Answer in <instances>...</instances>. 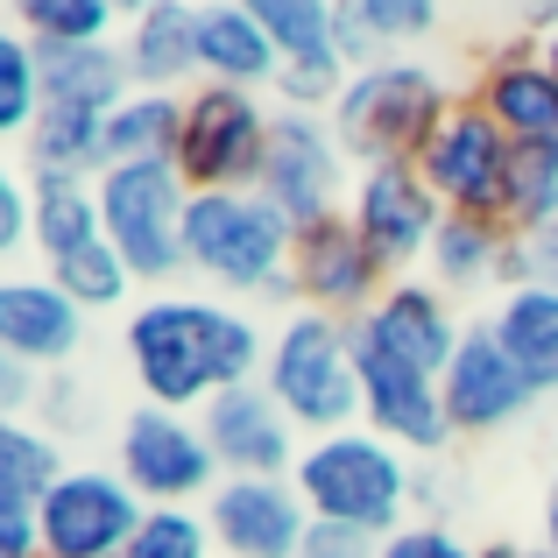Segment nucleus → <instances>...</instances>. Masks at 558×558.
<instances>
[{
	"label": "nucleus",
	"instance_id": "nucleus-1",
	"mask_svg": "<svg viewBox=\"0 0 558 558\" xmlns=\"http://www.w3.org/2000/svg\"><path fill=\"white\" fill-rule=\"evenodd\" d=\"M290 481H298L304 509L318 523H347V531H368V537H396L417 509V460L389 438H375L368 424L312 438Z\"/></svg>",
	"mask_w": 558,
	"mask_h": 558
},
{
	"label": "nucleus",
	"instance_id": "nucleus-2",
	"mask_svg": "<svg viewBox=\"0 0 558 558\" xmlns=\"http://www.w3.org/2000/svg\"><path fill=\"white\" fill-rule=\"evenodd\" d=\"M298 227L262 191H191L184 219V269L227 298H298L290 290Z\"/></svg>",
	"mask_w": 558,
	"mask_h": 558
},
{
	"label": "nucleus",
	"instance_id": "nucleus-3",
	"mask_svg": "<svg viewBox=\"0 0 558 558\" xmlns=\"http://www.w3.org/2000/svg\"><path fill=\"white\" fill-rule=\"evenodd\" d=\"M460 107L452 78L424 57H389V64H368L347 78L340 107L326 113L340 128L347 156L361 170H381V163H417L432 149V135L446 128V113Z\"/></svg>",
	"mask_w": 558,
	"mask_h": 558
},
{
	"label": "nucleus",
	"instance_id": "nucleus-4",
	"mask_svg": "<svg viewBox=\"0 0 558 558\" xmlns=\"http://www.w3.org/2000/svg\"><path fill=\"white\" fill-rule=\"evenodd\" d=\"M219 318L227 298H184V290H156L128 312V375H135L142 403L184 410L198 417L219 396Z\"/></svg>",
	"mask_w": 558,
	"mask_h": 558
},
{
	"label": "nucleus",
	"instance_id": "nucleus-5",
	"mask_svg": "<svg viewBox=\"0 0 558 558\" xmlns=\"http://www.w3.org/2000/svg\"><path fill=\"white\" fill-rule=\"evenodd\" d=\"M262 389L283 403V417L304 438H332L361 424V354H354V326L326 312H290L269 332V368Z\"/></svg>",
	"mask_w": 558,
	"mask_h": 558
},
{
	"label": "nucleus",
	"instance_id": "nucleus-6",
	"mask_svg": "<svg viewBox=\"0 0 558 558\" xmlns=\"http://www.w3.org/2000/svg\"><path fill=\"white\" fill-rule=\"evenodd\" d=\"M99 219H107L113 255L135 269V283H170L184 269V219L191 184L178 163H113L99 178Z\"/></svg>",
	"mask_w": 558,
	"mask_h": 558
},
{
	"label": "nucleus",
	"instance_id": "nucleus-7",
	"mask_svg": "<svg viewBox=\"0 0 558 558\" xmlns=\"http://www.w3.org/2000/svg\"><path fill=\"white\" fill-rule=\"evenodd\" d=\"M113 466L149 509H205L219 495V481H227L205 424L184 417V410H156V403H135L121 417Z\"/></svg>",
	"mask_w": 558,
	"mask_h": 558
},
{
	"label": "nucleus",
	"instance_id": "nucleus-8",
	"mask_svg": "<svg viewBox=\"0 0 558 558\" xmlns=\"http://www.w3.org/2000/svg\"><path fill=\"white\" fill-rule=\"evenodd\" d=\"M276 107L269 93H233V85H198L184 93V135L170 163L191 191H255L269 163Z\"/></svg>",
	"mask_w": 558,
	"mask_h": 558
},
{
	"label": "nucleus",
	"instance_id": "nucleus-9",
	"mask_svg": "<svg viewBox=\"0 0 558 558\" xmlns=\"http://www.w3.org/2000/svg\"><path fill=\"white\" fill-rule=\"evenodd\" d=\"M361 163L347 156L340 128L326 113H283L276 107V135H269V163H262V198L290 219V227H318V219H340L354 198Z\"/></svg>",
	"mask_w": 558,
	"mask_h": 558
},
{
	"label": "nucleus",
	"instance_id": "nucleus-10",
	"mask_svg": "<svg viewBox=\"0 0 558 558\" xmlns=\"http://www.w3.org/2000/svg\"><path fill=\"white\" fill-rule=\"evenodd\" d=\"M424 184L438 191V205L460 219H488L509 227V178H517V142L460 93V107L446 113V128L432 135V149L417 156Z\"/></svg>",
	"mask_w": 558,
	"mask_h": 558
},
{
	"label": "nucleus",
	"instance_id": "nucleus-11",
	"mask_svg": "<svg viewBox=\"0 0 558 558\" xmlns=\"http://www.w3.org/2000/svg\"><path fill=\"white\" fill-rule=\"evenodd\" d=\"M347 219L361 227V241L375 247V262L389 269V283L417 276L432 262V241L446 227V205L424 184L417 163H381L354 178V198H347Z\"/></svg>",
	"mask_w": 558,
	"mask_h": 558
},
{
	"label": "nucleus",
	"instance_id": "nucleus-12",
	"mask_svg": "<svg viewBox=\"0 0 558 558\" xmlns=\"http://www.w3.org/2000/svg\"><path fill=\"white\" fill-rule=\"evenodd\" d=\"M43 558H121L149 502L121 481V466H71L43 495Z\"/></svg>",
	"mask_w": 558,
	"mask_h": 558
},
{
	"label": "nucleus",
	"instance_id": "nucleus-13",
	"mask_svg": "<svg viewBox=\"0 0 558 558\" xmlns=\"http://www.w3.org/2000/svg\"><path fill=\"white\" fill-rule=\"evenodd\" d=\"M354 354H361V424H368L375 438H389V446H403L410 460H446V446L460 432H452V417H446L438 375L381 354L375 340H361V326H354Z\"/></svg>",
	"mask_w": 558,
	"mask_h": 558
},
{
	"label": "nucleus",
	"instance_id": "nucleus-14",
	"mask_svg": "<svg viewBox=\"0 0 558 558\" xmlns=\"http://www.w3.org/2000/svg\"><path fill=\"white\" fill-rule=\"evenodd\" d=\"M290 290H298L304 312L361 326L381 304V290H389V269L375 262V247L361 241L354 219L340 213V219H318V227L298 233V247H290Z\"/></svg>",
	"mask_w": 558,
	"mask_h": 558
},
{
	"label": "nucleus",
	"instance_id": "nucleus-15",
	"mask_svg": "<svg viewBox=\"0 0 558 558\" xmlns=\"http://www.w3.org/2000/svg\"><path fill=\"white\" fill-rule=\"evenodd\" d=\"M198 424H205V438H213L219 474H227V481H290L298 460H304V446H312V438L283 417V403H276L262 381H255V389L213 396V403L198 410Z\"/></svg>",
	"mask_w": 558,
	"mask_h": 558
},
{
	"label": "nucleus",
	"instance_id": "nucleus-16",
	"mask_svg": "<svg viewBox=\"0 0 558 558\" xmlns=\"http://www.w3.org/2000/svg\"><path fill=\"white\" fill-rule=\"evenodd\" d=\"M438 389H446V417L460 438H495L509 432V424L531 417L537 389L531 375L509 361V347L495 340V326H466L460 354H452V368L438 375Z\"/></svg>",
	"mask_w": 558,
	"mask_h": 558
},
{
	"label": "nucleus",
	"instance_id": "nucleus-17",
	"mask_svg": "<svg viewBox=\"0 0 558 558\" xmlns=\"http://www.w3.org/2000/svg\"><path fill=\"white\" fill-rule=\"evenodd\" d=\"M205 523L219 558H304L318 517L304 509L298 481H219Z\"/></svg>",
	"mask_w": 558,
	"mask_h": 558
},
{
	"label": "nucleus",
	"instance_id": "nucleus-18",
	"mask_svg": "<svg viewBox=\"0 0 558 558\" xmlns=\"http://www.w3.org/2000/svg\"><path fill=\"white\" fill-rule=\"evenodd\" d=\"M466 99H474L517 149L523 142H558V71H551L545 43H531V36L495 43V50L481 57L474 93Z\"/></svg>",
	"mask_w": 558,
	"mask_h": 558
},
{
	"label": "nucleus",
	"instance_id": "nucleus-19",
	"mask_svg": "<svg viewBox=\"0 0 558 558\" xmlns=\"http://www.w3.org/2000/svg\"><path fill=\"white\" fill-rule=\"evenodd\" d=\"M361 340H375L381 354L410 361V368H424V375H446L452 354H460V340H466V326H460L452 298L432 276H403V283H389L381 304L361 318Z\"/></svg>",
	"mask_w": 558,
	"mask_h": 558
},
{
	"label": "nucleus",
	"instance_id": "nucleus-20",
	"mask_svg": "<svg viewBox=\"0 0 558 558\" xmlns=\"http://www.w3.org/2000/svg\"><path fill=\"white\" fill-rule=\"evenodd\" d=\"M85 347V312L50 276H8L0 283V361L50 375Z\"/></svg>",
	"mask_w": 558,
	"mask_h": 558
},
{
	"label": "nucleus",
	"instance_id": "nucleus-21",
	"mask_svg": "<svg viewBox=\"0 0 558 558\" xmlns=\"http://www.w3.org/2000/svg\"><path fill=\"white\" fill-rule=\"evenodd\" d=\"M128 71H135V93H198V8L191 0H149V8L128 14L121 28Z\"/></svg>",
	"mask_w": 558,
	"mask_h": 558
},
{
	"label": "nucleus",
	"instance_id": "nucleus-22",
	"mask_svg": "<svg viewBox=\"0 0 558 558\" xmlns=\"http://www.w3.org/2000/svg\"><path fill=\"white\" fill-rule=\"evenodd\" d=\"M198 71H205V85L276 93V78H283V50L269 43L255 0H205V8H198Z\"/></svg>",
	"mask_w": 558,
	"mask_h": 558
},
{
	"label": "nucleus",
	"instance_id": "nucleus-23",
	"mask_svg": "<svg viewBox=\"0 0 558 558\" xmlns=\"http://www.w3.org/2000/svg\"><path fill=\"white\" fill-rule=\"evenodd\" d=\"M424 36H438L432 0H340V57H347V71L410 57V43H424Z\"/></svg>",
	"mask_w": 558,
	"mask_h": 558
},
{
	"label": "nucleus",
	"instance_id": "nucleus-24",
	"mask_svg": "<svg viewBox=\"0 0 558 558\" xmlns=\"http://www.w3.org/2000/svg\"><path fill=\"white\" fill-rule=\"evenodd\" d=\"M28 178H107V113L93 107H43L22 142Z\"/></svg>",
	"mask_w": 558,
	"mask_h": 558
},
{
	"label": "nucleus",
	"instance_id": "nucleus-25",
	"mask_svg": "<svg viewBox=\"0 0 558 558\" xmlns=\"http://www.w3.org/2000/svg\"><path fill=\"white\" fill-rule=\"evenodd\" d=\"M36 184V255L43 269L85 255V247L107 241V219H99V178H28Z\"/></svg>",
	"mask_w": 558,
	"mask_h": 558
},
{
	"label": "nucleus",
	"instance_id": "nucleus-26",
	"mask_svg": "<svg viewBox=\"0 0 558 558\" xmlns=\"http://www.w3.org/2000/svg\"><path fill=\"white\" fill-rule=\"evenodd\" d=\"M488 326H495V340L509 347V361L531 375V389L558 396V290H545V283L509 290Z\"/></svg>",
	"mask_w": 558,
	"mask_h": 558
},
{
	"label": "nucleus",
	"instance_id": "nucleus-27",
	"mask_svg": "<svg viewBox=\"0 0 558 558\" xmlns=\"http://www.w3.org/2000/svg\"><path fill=\"white\" fill-rule=\"evenodd\" d=\"M36 57H43V93H50V107L113 113L128 93H135V71H128L121 43H93V50H36Z\"/></svg>",
	"mask_w": 558,
	"mask_h": 558
},
{
	"label": "nucleus",
	"instance_id": "nucleus-28",
	"mask_svg": "<svg viewBox=\"0 0 558 558\" xmlns=\"http://www.w3.org/2000/svg\"><path fill=\"white\" fill-rule=\"evenodd\" d=\"M509 241H517L509 227H488V219L446 213V227H438V241H432L424 276H432L446 298H460V290H488V283H502V269H509Z\"/></svg>",
	"mask_w": 558,
	"mask_h": 558
},
{
	"label": "nucleus",
	"instance_id": "nucleus-29",
	"mask_svg": "<svg viewBox=\"0 0 558 558\" xmlns=\"http://www.w3.org/2000/svg\"><path fill=\"white\" fill-rule=\"evenodd\" d=\"M184 135V99L178 93H128L107 113V170L113 163H170Z\"/></svg>",
	"mask_w": 558,
	"mask_h": 558
},
{
	"label": "nucleus",
	"instance_id": "nucleus-30",
	"mask_svg": "<svg viewBox=\"0 0 558 558\" xmlns=\"http://www.w3.org/2000/svg\"><path fill=\"white\" fill-rule=\"evenodd\" d=\"M64 474H71V460L50 432L0 417V509H43V495Z\"/></svg>",
	"mask_w": 558,
	"mask_h": 558
},
{
	"label": "nucleus",
	"instance_id": "nucleus-31",
	"mask_svg": "<svg viewBox=\"0 0 558 558\" xmlns=\"http://www.w3.org/2000/svg\"><path fill=\"white\" fill-rule=\"evenodd\" d=\"M262 28H269V43L283 50V64H347L340 57V8H326V0H255Z\"/></svg>",
	"mask_w": 558,
	"mask_h": 558
},
{
	"label": "nucleus",
	"instance_id": "nucleus-32",
	"mask_svg": "<svg viewBox=\"0 0 558 558\" xmlns=\"http://www.w3.org/2000/svg\"><path fill=\"white\" fill-rule=\"evenodd\" d=\"M43 107H50V93H43V57H36V43L8 22L0 28V135L22 149L28 128L43 121Z\"/></svg>",
	"mask_w": 558,
	"mask_h": 558
},
{
	"label": "nucleus",
	"instance_id": "nucleus-33",
	"mask_svg": "<svg viewBox=\"0 0 558 558\" xmlns=\"http://www.w3.org/2000/svg\"><path fill=\"white\" fill-rule=\"evenodd\" d=\"M14 28L36 50H93V43H113V8L107 0H22Z\"/></svg>",
	"mask_w": 558,
	"mask_h": 558
},
{
	"label": "nucleus",
	"instance_id": "nucleus-34",
	"mask_svg": "<svg viewBox=\"0 0 558 558\" xmlns=\"http://www.w3.org/2000/svg\"><path fill=\"white\" fill-rule=\"evenodd\" d=\"M57 290H64L71 304H78L85 318L93 312H113V304H128L135 298V269H128L121 255H113V241H99V247H85V255H71V262H57V269H43Z\"/></svg>",
	"mask_w": 558,
	"mask_h": 558
},
{
	"label": "nucleus",
	"instance_id": "nucleus-35",
	"mask_svg": "<svg viewBox=\"0 0 558 558\" xmlns=\"http://www.w3.org/2000/svg\"><path fill=\"white\" fill-rule=\"evenodd\" d=\"M558 227V142H523L509 178V233H551Z\"/></svg>",
	"mask_w": 558,
	"mask_h": 558
},
{
	"label": "nucleus",
	"instance_id": "nucleus-36",
	"mask_svg": "<svg viewBox=\"0 0 558 558\" xmlns=\"http://www.w3.org/2000/svg\"><path fill=\"white\" fill-rule=\"evenodd\" d=\"M121 558H219L205 509H149Z\"/></svg>",
	"mask_w": 558,
	"mask_h": 558
},
{
	"label": "nucleus",
	"instance_id": "nucleus-37",
	"mask_svg": "<svg viewBox=\"0 0 558 558\" xmlns=\"http://www.w3.org/2000/svg\"><path fill=\"white\" fill-rule=\"evenodd\" d=\"M22 247H36V184H28V170H0V255H22Z\"/></svg>",
	"mask_w": 558,
	"mask_h": 558
},
{
	"label": "nucleus",
	"instance_id": "nucleus-38",
	"mask_svg": "<svg viewBox=\"0 0 558 558\" xmlns=\"http://www.w3.org/2000/svg\"><path fill=\"white\" fill-rule=\"evenodd\" d=\"M381 558H481V545H466L452 523H403L396 537H381Z\"/></svg>",
	"mask_w": 558,
	"mask_h": 558
},
{
	"label": "nucleus",
	"instance_id": "nucleus-39",
	"mask_svg": "<svg viewBox=\"0 0 558 558\" xmlns=\"http://www.w3.org/2000/svg\"><path fill=\"white\" fill-rule=\"evenodd\" d=\"M304 558H381V537L347 531V523H312V545Z\"/></svg>",
	"mask_w": 558,
	"mask_h": 558
},
{
	"label": "nucleus",
	"instance_id": "nucleus-40",
	"mask_svg": "<svg viewBox=\"0 0 558 558\" xmlns=\"http://www.w3.org/2000/svg\"><path fill=\"white\" fill-rule=\"evenodd\" d=\"M43 403L36 389V368H22V361H0V410H8L14 424H28V410Z\"/></svg>",
	"mask_w": 558,
	"mask_h": 558
},
{
	"label": "nucleus",
	"instance_id": "nucleus-41",
	"mask_svg": "<svg viewBox=\"0 0 558 558\" xmlns=\"http://www.w3.org/2000/svg\"><path fill=\"white\" fill-rule=\"evenodd\" d=\"M551 558H558V481H551V495H545V537H537Z\"/></svg>",
	"mask_w": 558,
	"mask_h": 558
},
{
	"label": "nucleus",
	"instance_id": "nucleus-42",
	"mask_svg": "<svg viewBox=\"0 0 558 558\" xmlns=\"http://www.w3.org/2000/svg\"><path fill=\"white\" fill-rule=\"evenodd\" d=\"M481 558H551L545 545H481Z\"/></svg>",
	"mask_w": 558,
	"mask_h": 558
},
{
	"label": "nucleus",
	"instance_id": "nucleus-43",
	"mask_svg": "<svg viewBox=\"0 0 558 558\" xmlns=\"http://www.w3.org/2000/svg\"><path fill=\"white\" fill-rule=\"evenodd\" d=\"M545 57H551V71H558V43H545Z\"/></svg>",
	"mask_w": 558,
	"mask_h": 558
},
{
	"label": "nucleus",
	"instance_id": "nucleus-44",
	"mask_svg": "<svg viewBox=\"0 0 558 558\" xmlns=\"http://www.w3.org/2000/svg\"><path fill=\"white\" fill-rule=\"evenodd\" d=\"M551 233H558V227H551Z\"/></svg>",
	"mask_w": 558,
	"mask_h": 558
}]
</instances>
